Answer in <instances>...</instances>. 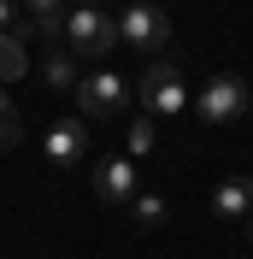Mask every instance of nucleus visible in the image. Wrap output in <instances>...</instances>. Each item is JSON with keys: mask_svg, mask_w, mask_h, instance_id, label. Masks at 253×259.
Returning a JSON list of instances; mask_svg holds the SVG:
<instances>
[{"mask_svg": "<svg viewBox=\"0 0 253 259\" xmlns=\"http://www.w3.org/2000/svg\"><path fill=\"white\" fill-rule=\"evenodd\" d=\"M65 41H71V53H82V59H106L124 35H118V18H112L106 6H71V12H65Z\"/></svg>", "mask_w": 253, "mask_h": 259, "instance_id": "obj_1", "label": "nucleus"}, {"mask_svg": "<svg viewBox=\"0 0 253 259\" xmlns=\"http://www.w3.org/2000/svg\"><path fill=\"white\" fill-rule=\"evenodd\" d=\"M247 242H253V230H247Z\"/></svg>", "mask_w": 253, "mask_h": 259, "instance_id": "obj_17", "label": "nucleus"}, {"mask_svg": "<svg viewBox=\"0 0 253 259\" xmlns=\"http://www.w3.org/2000/svg\"><path fill=\"white\" fill-rule=\"evenodd\" d=\"M41 77H48V89H77V82H82L77 53H71V48H48V65H41Z\"/></svg>", "mask_w": 253, "mask_h": 259, "instance_id": "obj_9", "label": "nucleus"}, {"mask_svg": "<svg viewBox=\"0 0 253 259\" xmlns=\"http://www.w3.org/2000/svg\"><path fill=\"white\" fill-rule=\"evenodd\" d=\"M0 30H18V0H0Z\"/></svg>", "mask_w": 253, "mask_h": 259, "instance_id": "obj_15", "label": "nucleus"}, {"mask_svg": "<svg viewBox=\"0 0 253 259\" xmlns=\"http://www.w3.org/2000/svg\"><path fill=\"white\" fill-rule=\"evenodd\" d=\"M95 194L106 200V206H130L136 200V165L124 159V153H106V159H95Z\"/></svg>", "mask_w": 253, "mask_h": 259, "instance_id": "obj_6", "label": "nucleus"}, {"mask_svg": "<svg viewBox=\"0 0 253 259\" xmlns=\"http://www.w3.org/2000/svg\"><path fill=\"white\" fill-rule=\"evenodd\" d=\"M24 12L35 18L41 35H65V0H24Z\"/></svg>", "mask_w": 253, "mask_h": 259, "instance_id": "obj_11", "label": "nucleus"}, {"mask_svg": "<svg viewBox=\"0 0 253 259\" xmlns=\"http://www.w3.org/2000/svg\"><path fill=\"white\" fill-rule=\"evenodd\" d=\"M130 218H136L142 230L165 224V194H136V200H130Z\"/></svg>", "mask_w": 253, "mask_h": 259, "instance_id": "obj_12", "label": "nucleus"}, {"mask_svg": "<svg viewBox=\"0 0 253 259\" xmlns=\"http://www.w3.org/2000/svg\"><path fill=\"white\" fill-rule=\"evenodd\" d=\"M247 82L236 77V71H212V77L200 82V100H194V112L206 118V124H236V118H247Z\"/></svg>", "mask_w": 253, "mask_h": 259, "instance_id": "obj_3", "label": "nucleus"}, {"mask_svg": "<svg viewBox=\"0 0 253 259\" xmlns=\"http://www.w3.org/2000/svg\"><path fill=\"white\" fill-rule=\"evenodd\" d=\"M30 71V53H24V41H18L12 30H0V82H18Z\"/></svg>", "mask_w": 253, "mask_h": 259, "instance_id": "obj_10", "label": "nucleus"}, {"mask_svg": "<svg viewBox=\"0 0 253 259\" xmlns=\"http://www.w3.org/2000/svg\"><path fill=\"white\" fill-rule=\"evenodd\" d=\"M189 106V82H183V59H165L142 71V118H177Z\"/></svg>", "mask_w": 253, "mask_h": 259, "instance_id": "obj_2", "label": "nucleus"}, {"mask_svg": "<svg viewBox=\"0 0 253 259\" xmlns=\"http://www.w3.org/2000/svg\"><path fill=\"white\" fill-rule=\"evenodd\" d=\"M41 153H48L53 165H77L89 159V118H59V124H48V142H41Z\"/></svg>", "mask_w": 253, "mask_h": 259, "instance_id": "obj_7", "label": "nucleus"}, {"mask_svg": "<svg viewBox=\"0 0 253 259\" xmlns=\"http://www.w3.org/2000/svg\"><path fill=\"white\" fill-rule=\"evenodd\" d=\"M124 106H130V82L118 71H89L77 82V112L82 118H118Z\"/></svg>", "mask_w": 253, "mask_h": 259, "instance_id": "obj_4", "label": "nucleus"}, {"mask_svg": "<svg viewBox=\"0 0 253 259\" xmlns=\"http://www.w3.org/2000/svg\"><path fill=\"white\" fill-rule=\"evenodd\" d=\"M130 153H136V159L153 153V118H136V124H130Z\"/></svg>", "mask_w": 253, "mask_h": 259, "instance_id": "obj_14", "label": "nucleus"}, {"mask_svg": "<svg viewBox=\"0 0 253 259\" xmlns=\"http://www.w3.org/2000/svg\"><path fill=\"white\" fill-rule=\"evenodd\" d=\"M24 142V124H18V106L0 95V147H18Z\"/></svg>", "mask_w": 253, "mask_h": 259, "instance_id": "obj_13", "label": "nucleus"}, {"mask_svg": "<svg viewBox=\"0 0 253 259\" xmlns=\"http://www.w3.org/2000/svg\"><path fill=\"white\" fill-rule=\"evenodd\" d=\"M82 6H100V0H82Z\"/></svg>", "mask_w": 253, "mask_h": 259, "instance_id": "obj_16", "label": "nucleus"}, {"mask_svg": "<svg viewBox=\"0 0 253 259\" xmlns=\"http://www.w3.org/2000/svg\"><path fill=\"white\" fill-rule=\"evenodd\" d=\"M212 212H218V218H247L253 212V183L247 177L218 183V189H212Z\"/></svg>", "mask_w": 253, "mask_h": 259, "instance_id": "obj_8", "label": "nucleus"}, {"mask_svg": "<svg viewBox=\"0 0 253 259\" xmlns=\"http://www.w3.org/2000/svg\"><path fill=\"white\" fill-rule=\"evenodd\" d=\"M118 35H124L130 48H165L171 41V12L153 6V0H130L124 12H118Z\"/></svg>", "mask_w": 253, "mask_h": 259, "instance_id": "obj_5", "label": "nucleus"}]
</instances>
